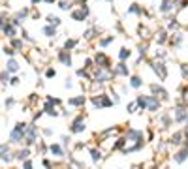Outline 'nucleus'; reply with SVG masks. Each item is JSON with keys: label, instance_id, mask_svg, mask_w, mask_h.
I'll return each mask as SVG.
<instances>
[{"label": "nucleus", "instance_id": "6", "mask_svg": "<svg viewBox=\"0 0 188 169\" xmlns=\"http://www.w3.org/2000/svg\"><path fill=\"white\" fill-rule=\"evenodd\" d=\"M145 100H147V109L151 111V113H156L158 109H160V100H158V96H145Z\"/></svg>", "mask_w": 188, "mask_h": 169}, {"label": "nucleus", "instance_id": "18", "mask_svg": "<svg viewBox=\"0 0 188 169\" xmlns=\"http://www.w3.org/2000/svg\"><path fill=\"white\" fill-rule=\"evenodd\" d=\"M2 30H4V34H6L8 38H15V26L12 25V23H8V25H6Z\"/></svg>", "mask_w": 188, "mask_h": 169}, {"label": "nucleus", "instance_id": "33", "mask_svg": "<svg viewBox=\"0 0 188 169\" xmlns=\"http://www.w3.org/2000/svg\"><path fill=\"white\" fill-rule=\"evenodd\" d=\"M173 4L179 8V9H184V8L188 6V0H173Z\"/></svg>", "mask_w": 188, "mask_h": 169}, {"label": "nucleus", "instance_id": "34", "mask_svg": "<svg viewBox=\"0 0 188 169\" xmlns=\"http://www.w3.org/2000/svg\"><path fill=\"white\" fill-rule=\"evenodd\" d=\"M181 41H183V36H181V34H175V38H171V43L175 45V47H179Z\"/></svg>", "mask_w": 188, "mask_h": 169}, {"label": "nucleus", "instance_id": "51", "mask_svg": "<svg viewBox=\"0 0 188 169\" xmlns=\"http://www.w3.org/2000/svg\"><path fill=\"white\" fill-rule=\"evenodd\" d=\"M111 101H113V104H119V101H120V96H119V94H113V100H111Z\"/></svg>", "mask_w": 188, "mask_h": 169}, {"label": "nucleus", "instance_id": "28", "mask_svg": "<svg viewBox=\"0 0 188 169\" xmlns=\"http://www.w3.org/2000/svg\"><path fill=\"white\" fill-rule=\"evenodd\" d=\"M75 45H77V40H66V41H64V49L70 51V49L75 47Z\"/></svg>", "mask_w": 188, "mask_h": 169}, {"label": "nucleus", "instance_id": "46", "mask_svg": "<svg viewBox=\"0 0 188 169\" xmlns=\"http://www.w3.org/2000/svg\"><path fill=\"white\" fill-rule=\"evenodd\" d=\"M21 36H23V40H28V41H32V38L28 36V32H27V30H23V32H21Z\"/></svg>", "mask_w": 188, "mask_h": 169}, {"label": "nucleus", "instance_id": "41", "mask_svg": "<svg viewBox=\"0 0 188 169\" xmlns=\"http://www.w3.org/2000/svg\"><path fill=\"white\" fill-rule=\"evenodd\" d=\"M45 101H49V104H53V105H59V104H60V100H59V98H53V96H47Z\"/></svg>", "mask_w": 188, "mask_h": 169}, {"label": "nucleus", "instance_id": "21", "mask_svg": "<svg viewBox=\"0 0 188 169\" xmlns=\"http://www.w3.org/2000/svg\"><path fill=\"white\" fill-rule=\"evenodd\" d=\"M141 85H143L141 77H137V75H132V77H130V86H134V88H139Z\"/></svg>", "mask_w": 188, "mask_h": 169}, {"label": "nucleus", "instance_id": "38", "mask_svg": "<svg viewBox=\"0 0 188 169\" xmlns=\"http://www.w3.org/2000/svg\"><path fill=\"white\" fill-rule=\"evenodd\" d=\"M77 75H79V77H85V79H90V75H88V70H85V68H83V70H77Z\"/></svg>", "mask_w": 188, "mask_h": 169}, {"label": "nucleus", "instance_id": "31", "mask_svg": "<svg viewBox=\"0 0 188 169\" xmlns=\"http://www.w3.org/2000/svg\"><path fill=\"white\" fill-rule=\"evenodd\" d=\"M59 8L64 9V11H68V9H72V2H70V0H62V2L59 4Z\"/></svg>", "mask_w": 188, "mask_h": 169}, {"label": "nucleus", "instance_id": "27", "mask_svg": "<svg viewBox=\"0 0 188 169\" xmlns=\"http://www.w3.org/2000/svg\"><path fill=\"white\" fill-rule=\"evenodd\" d=\"M28 154H30V150H28V149L19 150V152H17V160H21V162H23V160H27V158H28Z\"/></svg>", "mask_w": 188, "mask_h": 169}, {"label": "nucleus", "instance_id": "43", "mask_svg": "<svg viewBox=\"0 0 188 169\" xmlns=\"http://www.w3.org/2000/svg\"><path fill=\"white\" fill-rule=\"evenodd\" d=\"M124 143H126V139H119V141L115 143V146H113V149H122V146H124Z\"/></svg>", "mask_w": 188, "mask_h": 169}, {"label": "nucleus", "instance_id": "52", "mask_svg": "<svg viewBox=\"0 0 188 169\" xmlns=\"http://www.w3.org/2000/svg\"><path fill=\"white\" fill-rule=\"evenodd\" d=\"M23 169H32V162H28V160H27V162H25V165H23Z\"/></svg>", "mask_w": 188, "mask_h": 169}, {"label": "nucleus", "instance_id": "12", "mask_svg": "<svg viewBox=\"0 0 188 169\" xmlns=\"http://www.w3.org/2000/svg\"><path fill=\"white\" fill-rule=\"evenodd\" d=\"M128 73H130V70H128V66H126L122 60H120V64H117V68L113 70V77H115V75H126V77H128Z\"/></svg>", "mask_w": 188, "mask_h": 169}, {"label": "nucleus", "instance_id": "47", "mask_svg": "<svg viewBox=\"0 0 188 169\" xmlns=\"http://www.w3.org/2000/svg\"><path fill=\"white\" fill-rule=\"evenodd\" d=\"M4 53H6V55H8V56H12V55H13V53H15V51H13V49H12V47H4Z\"/></svg>", "mask_w": 188, "mask_h": 169}, {"label": "nucleus", "instance_id": "7", "mask_svg": "<svg viewBox=\"0 0 188 169\" xmlns=\"http://www.w3.org/2000/svg\"><path fill=\"white\" fill-rule=\"evenodd\" d=\"M85 128H87V124H85V118L83 117H77L73 122H72V133H81V132H85Z\"/></svg>", "mask_w": 188, "mask_h": 169}, {"label": "nucleus", "instance_id": "36", "mask_svg": "<svg viewBox=\"0 0 188 169\" xmlns=\"http://www.w3.org/2000/svg\"><path fill=\"white\" fill-rule=\"evenodd\" d=\"M177 28H179V23H177V19H171L168 25V30H177Z\"/></svg>", "mask_w": 188, "mask_h": 169}, {"label": "nucleus", "instance_id": "4", "mask_svg": "<svg viewBox=\"0 0 188 169\" xmlns=\"http://www.w3.org/2000/svg\"><path fill=\"white\" fill-rule=\"evenodd\" d=\"M94 62H96V66H98V68H104V70H109V68H111V62H109L107 55H104L102 51H98V53H96Z\"/></svg>", "mask_w": 188, "mask_h": 169}, {"label": "nucleus", "instance_id": "17", "mask_svg": "<svg viewBox=\"0 0 188 169\" xmlns=\"http://www.w3.org/2000/svg\"><path fill=\"white\" fill-rule=\"evenodd\" d=\"M72 19H73V21H85L87 15L83 13V9L79 8V9H73V11H72Z\"/></svg>", "mask_w": 188, "mask_h": 169}, {"label": "nucleus", "instance_id": "19", "mask_svg": "<svg viewBox=\"0 0 188 169\" xmlns=\"http://www.w3.org/2000/svg\"><path fill=\"white\" fill-rule=\"evenodd\" d=\"M43 34H45L47 38H55V36H57V28L47 25V26H43Z\"/></svg>", "mask_w": 188, "mask_h": 169}, {"label": "nucleus", "instance_id": "1", "mask_svg": "<svg viewBox=\"0 0 188 169\" xmlns=\"http://www.w3.org/2000/svg\"><path fill=\"white\" fill-rule=\"evenodd\" d=\"M27 126H28V124H25V122H17L15 128L12 130V133H9V141L17 143V141L23 139L25 137V132H27Z\"/></svg>", "mask_w": 188, "mask_h": 169}, {"label": "nucleus", "instance_id": "42", "mask_svg": "<svg viewBox=\"0 0 188 169\" xmlns=\"http://www.w3.org/2000/svg\"><path fill=\"white\" fill-rule=\"evenodd\" d=\"M181 72H183V77L188 79V64H183V66H181Z\"/></svg>", "mask_w": 188, "mask_h": 169}, {"label": "nucleus", "instance_id": "39", "mask_svg": "<svg viewBox=\"0 0 188 169\" xmlns=\"http://www.w3.org/2000/svg\"><path fill=\"white\" fill-rule=\"evenodd\" d=\"M136 109H137V104H136V101L128 104V107H126V111H128V113H136Z\"/></svg>", "mask_w": 188, "mask_h": 169}, {"label": "nucleus", "instance_id": "35", "mask_svg": "<svg viewBox=\"0 0 188 169\" xmlns=\"http://www.w3.org/2000/svg\"><path fill=\"white\" fill-rule=\"evenodd\" d=\"M49 149H51V152H53V154H57V156H62V149H60L59 145H51Z\"/></svg>", "mask_w": 188, "mask_h": 169}, {"label": "nucleus", "instance_id": "50", "mask_svg": "<svg viewBox=\"0 0 188 169\" xmlns=\"http://www.w3.org/2000/svg\"><path fill=\"white\" fill-rule=\"evenodd\" d=\"M0 79H2V83H8V72H2V75H0Z\"/></svg>", "mask_w": 188, "mask_h": 169}, {"label": "nucleus", "instance_id": "23", "mask_svg": "<svg viewBox=\"0 0 188 169\" xmlns=\"http://www.w3.org/2000/svg\"><path fill=\"white\" fill-rule=\"evenodd\" d=\"M181 139H183V133H181V132H175V133L171 135L169 143H171V145H181Z\"/></svg>", "mask_w": 188, "mask_h": 169}, {"label": "nucleus", "instance_id": "8", "mask_svg": "<svg viewBox=\"0 0 188 169\" xmlns=\"http://www.w3.org/2000/svg\"><path fill=\"white\" fill-rule=\"evenodd\" d=\"M151 92H152L154 96H160L162 100H168V98H169V96H168V90H165L164 86H160V85H156V83L151 85Z\"/></svg>", "mask_w": 188, "mask_h": 169}, {"label": "nucleus", "instance_id": "56", "mask_svg": "<svg viewBox=\"0 0 188 169\" xmlns=\"http://www.w3.org/2000/svg\"><path fill=\"white\" fill-rule=\"evenodd\" d=\"M40 2V0H32V4H38Z\"/></svg>", "mask_w": 188, "mask_h": 169}, {"label": "nucleus", "instance_id": "49", "mask_svg": "<svg viewBox=\"0 0 188 169\" xmlns=\"http://www.w3.org/2000/svg\"><path fill=\"white\" fill-rule=\"evenodd\" d=\"M9 85H19V77H12V79H9Z\"/></svg>", "mask_w": 188, "mask_h": 169}, {"label": "nucleus", "instance_id": "5", "mask_svg": "<svg viewBox=\"0 0 188 169\" xmlns=\"http://www.w3.org/2000/svg\"><path fill=\"white\" fill-rule=\"evenodd\" d=\"M152 70H154V73L160 77V81H165V77H168V68L164 66L162 60H160V62H158V60L152 62Z\"/></svg>", "mask_w": 188, "mask_h": 169}, {"label": "nucleus", "instance_id": "22", "mask_svg": "<svg viewBox=\"0 0 188 169\" xmlns=\"http://www.w3.org/2000/svg\"><path fill=\"white\" fill-rule=\"evenodd\" d=\"M47 23H49L51 26L57 28V26L60 25V17H57V15H47Z\"/></svg>", "mask_w": 188, "mask_h": 169}, {"label": "nucleus", "instance_id": "48", "mask_svg": "<svg viewBox=\"0 0 188 169\" xmlns=\"http://www.w3.org/2000/svg\"><path fill=\"white\" fill-rule=\"evenodd\" d=\"M13 104H15V100H13V98H8V100H6V107H12Z\"/></svg>", "mask_w": 188, "mask_h": 169}, {"label": "nucleus", "instance_id": "13", "mask_svg": "<svg viewBox=\"0 0 188 169\" xmlns=\"http://www.w3.org/2000/svg\"><path fill=\"white\" fill-rule=\"evenodd\" d=\"M173 8H175L173 0H162V4H160V11H162V13H169Z\"/></svg>", "mask_w": 188, "mask_h": 169}, {"label": "nucleus", "instance_id": "26", "mask_svg": "<svg viewBox=\"0 0 188 169\" xmlns=\"http://www.w3.org/2000/svg\"><path fill=\"white\" fill-rule=\"evenodd\" d=\"M136 104H137V107H141V109H147V100H145V96H137V98H136Z\"/></svg>", "mask_w": 188, "mask_h": 169}, {"label": "nucleus", "instance_id": "25", "mask_svg": "<svg viewBox=\"0 0 188 169\" xmlns=\"http://www.w3.org/2000/svg\"><path fill=\"white\" fill-rule=\"evenodd\" d=\"M156 41H158L160 45L168 41V34H165V30H160V32H158V36H156Z\"/></svg>", "mask_w": 188, "mask_h": 169}, {"label": "nucleus", "instance_id": "14", "mask_svg": "<svg viewBox=\"0 0 188 169\" xmlns=\"http://www.w3.org/2000/svg\"><path fill=\"white\" fill-rule=\"evenodd\" d=\"M6 72H8V73H17V72H19V62L13 60V58H9V60H8V66H6Z\"/></svg>", "mask_w": 188, "mask_h": 169}, {"label": "nucleus", "instance_id": "53", "mask_svg": "<svg viewBox=\"0 0 188 169\" xmlns=\"http://www.w3.org/2000/svg\"><path fill=\"white\" fill-rule=\"evenodd\" d=\"M43 133H45V135H51V133H53V130H51V128H45V130H43Z\"/></svg>", "mask_w": 188, "mask_h": 169}, {"label": "nucleus", "instance_id": "37", "mask_svg": "<svg viewBox=\"0 0 188 169\" xmlns=\"http://www.w3.org/2000/svg\"><path fill=\"white\" fill-rule=\"evenodd\" d=\"M12 45H13V49H23V41L21 40H13L12 38Z\"/></svg>", "mask_w": 188, "mask_h": 169}, {"label": "nucleus", "instance_id": "10", "mask_svg": "<svg viewBox=\"0 0 188 169\" xmlns=\"http://www.w3.org/2000/svg\"><path fill=\"white\" fill-rule=\"evenodd\" d=\"M59 60H60L66 68H70V66H72V55H70V51H66V49L59 51Z\"/></svg>", "mask_w": 188, "mask_h": 169}, {"label": "nucleus", "instance_id": "30", "mask_svg": "<svg viewBox=\"0 0 188 169\" xmlns=\"http://www.w3.org/2000/svg\"><path fill=\"white\" fill-rule=\"evenodd\" d=\"M90 156H92V160H94V162H100V160H102V152H100V150H96V149H92V150H90Z\"/></svg>", "mask_w": 188, "mask_h": 169}, {"label": "nucleus", "instance_id": "3", "mask_svg": "<svg viewBox=\"0 0 188 169\" xmlns=\"http://www.w3.org/2000/svg\"><path fill=\"white\" fill-rule=\"evenodd\" d=\"M94 79H96V83H107V81L113 79V72L104 70V68H98V70L94 72Z\"/></svg>", "mask_w": 188, "mask_h": 169}, {"label": "nucleus", "instance_id": "54", "mask_svg": "<svg viewBox=\"0 0 188 169\" xmlns=\"http://www.w3.org/2000/svg\"><path fill=\"white\" fill-rule=\"evenodd\" d=\"M43 2H47V4H53V2H55V0H43Z\"/></svg>", "mask_w": 188, "mask_h": 169}, {"label": "nucleus", "instance_id": "45", "mask_svg": "<svg viewBox=\"0 0 188 169\" xmlns=\"http://www.w3.org/2000/svg\"><path fill=\"white\" fill-rule=\"evenodd\" d=\"M90 68H92V60L87 58V60H85V70H90Z\"/></svg>", "mask_w": 188, "mask_h": 169}, {"label": "nucleus", "instance_id": "9", "mask_svg": "<svg viewBox=\"0 0 188 169\" xmlns=\"http://www.w3.org/2000/svg\"><path fill=\"white\" fill-rule=\"evenodd\" d=\"M25 139H27V145H32V143L36 141V126H34V124H30V126H27Z\"/></svg>", "mask_w": 188, "mask_h": 169}, {"label": "nucleus", "instance_id": "20", "mask_svg": "<svg viewBox=\"0 0 188 169\" xmlns=\"http://www.w3.org/2000/svg\"><path fill=\"white\" fill-rule=\"evenodd\" d=\"M43 111H45L47 115H51V117H57V115H59L57 109H55V105H53V104H49V101H45V107H43Z\"/></svg>", "mask_w": 188, "mask_h": 169}, {"label": "nucleus", "instance_id": "16", "mask_svg": "<svg viewBox=\"0 0 188 169\" xmlns=\"http://www.w3.org/2000/svg\"><path fill=\"white\" fill-rule=\"evenodd\" d=\"M186 158H188V149H184V150H181V152H177V154L173 156V160H175L177 164H183Z\"/></svg>", "mask_w": 188, "mask_h": 169}, {"label": "nucleus", "instance_id": "15", "mask_svg": "<svg viewBox=\"0 0 188 169\" xmlns=\"http://www.w3.org/2000/svg\"><path fill=\"white\" fill-rule=\"evenodd\" d=\"M68 105H73V107H81V105H85V96L70 98V100H68Z\"/></svg>", "mask_w": 188, "mask_h": 169}, {"label": "nucleus", "instance_id": "55", "mask_svg": "<svg viewBox=\"0 0 188 169\" xmlns=\"http://www.w3.org/2000/svg\"><path fill=\"white\" fill-rule=\"evenodd\" d=\"M75 2H79V4H85V2H87V0H75Z\"/></svg>", "mask_w": 188, "mask_h": 169}, {"label": "nucleus", "instance_id": "57", "mask_svg": "<svg viewBox=\"0 0 188 169\" xmlns=\"http://www.w3.org/2000/svg\"><path fill=\"white\" fill-rule=\"evenodd\" d=\"M107 2H111V0H107Z\"/></svg>", "mask_w": 188, "mask_h": 169}, {"label": "nucleus", "instance_id": "29", "mask_svg": "<svg viewBox=\"0 0 188 169\" xmlns=\"http://www.w3.org/2000/svg\"><path fill=\"white\" fill-rule=\"evenodd\" d=\"M111 41H115V36H107V38H104V40H100V47H107Z\"/></svg>", "mask_w": 188, "mask_h": 169}, {"label": "nucleus", "instance_id": "44", "mask_svg": "<svg viewBox=\"0 0 188 169\" xmlns=\"http://www.w3.org/2000/svg\"><path fill=\"white\" fill-rule=\"evenodd\" d=\"M45 75H47V77H55V75H57V72H55L53 68H49V70L45 72Z\"/></svg>", "mask_w": 188, "mask_h": 169}, {"label": "nucleus", "instance_id": "11", "mask_svg": "<svg viewBox=\"0 0 188 169\" xmlns=\"http://www.w3.org/2000/svg\"><path fill=\"white\" fill-rule=\"evenodd\" d=\"M173 113H175V120L177 122H184L188 118V109H184V107H177Z\"/></svg>", "mask_w": 188, "mask_h": 169}, {"label": "nucleus", "instance_id": "24", "mask_svg": "<svg viewBox=\"0 0 188 169\" xmlns=\"http://www.w3.org/2000/svg\"><path fill=\"white\" fill-rule=\"evenodd\" d=\"M130 55H132V51H130V49H126V47H122V49L119 51V58L124 62L126 58H130Z\"/></svg>", "mask_w": 188, "mask_h": 169}, {"label": "nucleus", "instance_id": "32", "mask_svg": "<svg viewBox=\"0 0 188 169\" xmlns=\"http://www.w3.org/2000/svg\"><path fill=\"white\" fill-rule=\"evenodd\" d=\"M128 13H141V8H139V4H132L130 8H128Z\"/></svg>", "mask_w": 188, "mask_h": 169}, {"label": "nucleus", "instance_id": "2", "mask_svg": "<svg viewBox=\"0 0 188 169\" xmlns=\"http://www.w3.org/2000/svg\"><path fill=\"white\" fill-rule=\"evenodd\" d=\"M92 105L98 107V109H102V107H111L113 101H111V98L105 96V94H96V96H92Z\"/></svg>", "mask_w": 188, "mask_h": 169}, {"label": "nucleus", "instance_id": "40", "mask_svg": "<svg viewBox=\"0 0 188 169\" xmlns=\"http://www.w3.org/2000/svg\"><path fill=\"white\" fill-rule=\"evenodd\" d=\"M28 15V9L25 8V9H21V11H17V19H25Z\"/></svg>", "mask_w": 188, "mask_h": 169}]
</instances>
